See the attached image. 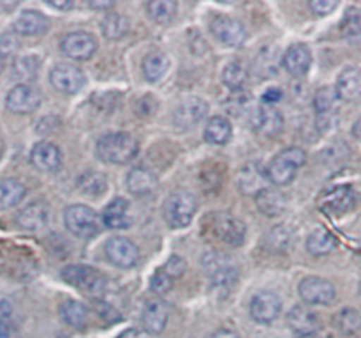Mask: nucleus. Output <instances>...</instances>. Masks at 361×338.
I'll use <instances>...</instances> for the list:
<instances>
[{"mask_svg": "<svg viewBox=\"0 0 361 338\" xmlns=\"http://www.w3.org/2000/svg\"><path fill=\"white\" fill-rule=\"evenodd\" d=\"M96 155L105 163L124 165V163H130L138 155V140L131 133H126V131L109 133L98 140Z\"/></svg>", "mask_w": 361, "mask_h": 338, "instance_id": "f257e3e1", "label": "nucleus"}, {"mask_svg": "<svg viewBox=\"0 0 361 338\" xmlns=\"http://www.w3.org/2000/svg\"><path fill=\"white\" fill-rule=\"evenodd\" d=\"M307 162V155L301 147H287L267 163L266 179L275 186H286L296 177L298 170Z\"/></svg>", "mask_w": 361, "mask_h": 338, "instance_id": "f03ea898", "label": "nucleus"}, {"mask_svg": "<svg viewBox=\"0 0 361 338\" xmlns=\"http://www.w3.org/2000/svg\"><path fill=\"white\" fill-rule=\"evenodd\" d=\"M195 212L197 198L188 190L172 191L163 204V218L170 229L188 227Z\"/></svg>", "mask_w": 361, "mask_h": 338, "instance_id": "7ed1b4c3", "label": "nucleus"}, {"mask_svg": "<svg viewBox=\"0 0 361 338\" xmlns=\"http://www.w3.org/2000/svg\"><path fill=\"white\" fill-rule=\"evenodd\" d=\"M206 227H209L211 234L224 245L241 246L245 243L246 225L231 212H211L206 218Z\"/></svg>", "mask_w": 361, "mask_h": 338, "instance_id": "20e7f679", "label": "nucleus"}, {"mask_svg": "<svg viewBox=\"0 0 361 338\" xmlns=\"http://www.w3.org/2000/svg\"><path fill=\"white\" fill-rule=\"evenodd\" d=\"M64 222L68 231L82 239H89L99 234L103 227L102 218L96 215L94 209L83 204L69 205L64 212Z\"/></svg>", "mask_w": 361, "mask_h": 338, "instance_id": "39448f33", "label": "nucleus"}, {"mask_svg": "<svg viewBox=\"0 0 361 338\" xmlns=\"http://www.w3.org/2000/svg\"><path fill=\"white\" fill-rule=\"evenodd\" d=\"M62 278L73 287L90 296H102L106 289V278L102 271L83 264H71L61 271Z\"/></svg>", "mask_w": 361, "mask_h": 338, "instance_id": "423d86ee", "label": "nucleus"}, {"mask_svg": "<svg viewBox=\"0 0 361 338\" xmlns=\"http://www.w3.org/2000/svg\"><path fill=\"white\" fill-rule=\"evenodd\" d=\"M300 291L301 299L307 305H319L326 306L331 305L336 299V289L331 282L324 280L321 277H307L300 282Z\"/></svg>", "mask_w": 361, "mask_h": 338, "instance_id": "0eeeda50", "label": "nucleus"}, {"mask_svg": "<svg viewBox=\"0 0 361 338\" xmlns=\"http://www.w3.org/2000/svg\"><path fill=\"white\" fill-rule=\"evenodd\" d=\"M61 50L73 61H89L98 50V41L94 40L92 34L75 30V32H69L62 37Z\"/></svg>", "mask_w": 361, "mask_h": 338, "instance_id": "6e6552de", "label": "nucleus"}, {"mask_svg": "<svg viewBox=\"0 0 361 338\" xmlns=\"http://www.w3.org/2000/svg\"><path fill=\"white\" fill-rule=\"evenodd\" d=\"M41 104V92L30 83H18V85L13 87L8 92L6 97V107L8 110H11L13 114H20V116H25V114H32L39 108Z\"/></svg>", "mask_w": 361, "mask_h": 338, "instance_id": "1a4fd4ad", "label": "nucleus"}, {"mask_svg": "<svg viewBox=\"0 0 361 338\" xmlns=\"http://www.w3.org/2000/svg\"><path fill=\"white\" fill-rule=\"evenodd\" d=\"M85 73L71 64H57L50 71V83L62 94H76L85 87Z\"/></svg>", "mask_w": 361, "mask_h": 338, "instance_id": "9d476101", "label": "nucleus"}, {"mask_svg": "<svg viewBox=\"0 0 361 338\" xmlns=\"http://www.w3.org/2000/svg\"><path fill=\"white\" fill-rule=\"evenodd\" d=\"M213 36L225 47H241L246 40V30L241 22L231 16H214L209 23Z\"/></svg>", "mask_w": 361, "mask_h": 338, "instance_id": "9b49d317", "label": "nucleus"}, {"mask_svg": "<svg viewBox=\"0 0 361 338\" xmlns=\"http://www.w3.org/2000/svg\"><path fill=\"white\" fill-rule=\"evenodd\" d=\"M105 252L110 262L117 267H123V270L133 267L135 264L138 262V257H140L138 246L135 245L131 239L121 238V236L110 238L109 241H106Z\"/></svg>", "mask_w": 361, "mask_h": 338, "instance_id": "f8f14e48", "label": "nucleus"}, {"mask_svg": "<svg viewBox=\"0 0 361 338\" xmlns=\"http://www.w3.org/2000/svg\"><path fill=\"white\" fill-rule=\"evenodd\" d=\"M207 103L197 96H190L180 101L177 108L173 110V124L177 128L188 130L199 124L207 114Z\"/></svg>", "mask_w": 361, "mask_h": 338, "instance_id": "ddd939ff", "label": "nucleus"}, {"mask_svg": "<svg viewBox=\"0 0 361 338\" xmlns=\"http://www.w3.org/2000/svg\"><path fill=\"white\" fill-rule=\"evenodd\" d=\"M282 312V301L275 292H259L250 303V315L259 324H271Z\"/></svg>", "mask_w": 361, "mask_h": 338, "instance_id": "4468645a", "label": "nucleus"}, {"mask_svg": "<svg viewBox=\"0 0 361 338\" xmlns=\"http://www.w3.org/2000/svg\"><path fill=\"white\" fill-rule=\"evenodd\" d=\"M356 204V193L350 186H336L326 191L319 200V205L324 212L331 216H340L350 211Z\"/></svg>", "mask_w": 361, "mask_h": 338, "instance_id": "2eb2a0df", "label": "nucleus"}, {"mask_svg": "<svg viewBox=\"0 0 361 338\" xmlns=\"http://www.w3.org/2000/svg\"><path fill=\"white\" fill-rule=\"evenodd\" d=\"M252 126L257 133L264 137H275L283 128V116L275 107L264 104V107L253 108Z\"/></svg>", "mask_w": 361, "mask_h": 338, "instance_id": "dca6fc26", "label": "nucleus"}, {"mask_svg": "<svg viewBox=\"0 0 361 338\" xmlns=\"http://www.w3.org/2000/svg\"><path fill=\"white\" fill-rule=\"evenodd\" d=\"M103 225L114 231L128 229L131 225V205L130 200L124 197H116L103 211Z\"/></svg>", "mask_w": 361, "mask_h": 338, "instance_id": "f3484780", "label": "nucleus"}, {"mask_svg": "<svg viewBox=\"0 0 361 338\" xmlns=\"http://www.w3.org/2000/svg\"><path fill=\"white\" fill-rule=\"evenodd\" d=\"M282 64L286 71L293 76L307 75L312 66V52L307 44L294 43L286 50L282 57Z\"/></svg>", "mask_w": 361, "mask_h": 338, "instance_id": "a211bd4d", "label": "nucleus"}, {"mask_svg": "<svg viewBox=\"0 0 361 338\" xmlns=\"http://www.w3.org/2000/svg\"><path fill=\"white\" fill-rule=\"evenodd\" d=\"M30 163L41 172H54L61 167V149L51 142H37L30 151Z\"/></svg>", "mask_w": 361, "mask_h": 338, "instance_id": "6ab92c4d", "label": "nucleus"}, {"mask_svg": "<svg viewBox=\"0 0 361 338\" xmlns=\"http://www.w3.org/2000/svg\"><path fill=\"white\" fill-rule=\"evenodd\" d=\"M287 324L296 334H310L319 330L321 320H319V315L312 308L296 305L287 313Z\"/></svg>", "mask_w": 361, "mask_h": 338, "instance_id": "aec40b11", "label": "nucleus"}, {"mask_svg": "<svg viewBox=\"0 0 361 338\" xmlns=\"http://www.w3.org/2000/svg\"><path fill=\"white\" fill-rule=\"evenodd\" d=\"M48 20L43 13L36 9H25L13 23V32L16 36H41L47 32Z\"/></svg>", "mask_w": 361, "mask_h": 338, "instance_id": "412c9836", "label": "nucleus"}, {"mask_svg": "<svg viewBox=\"0 0 361 338\" xmlns=\"http://www.w3.org/2000/svg\"><path fill=\"white\" fill-rule=\"evenodd\" d=\"M48 222V205L44 202L36 200V202H30L29 205L22 209L16 216V223H18L20 227L23 231H30V232H36L41 231V229L47 225Z\"/></svg>", "mask_w": 361, "mask_h": 338, "instance_id": "4be33fe9", "label": "nucleus"}, {"mask_svg": "<svg viewBox=\"0 0 361 338\" xmlns=\"http://www.w3.org/2000/svg\"><path fill=\"white\" fill-rule=\"evenodd\" d=\"M342 101H357L361 99V68H345L336 78L335 85Z\"/></svg>", "mask_w": 361, "mask_h": 338, "instance_id": "5701e85b", "label": "nucleus"}, {"mask_svg": "<svg viewBox=\"0 0 361 338\" xmlns=\"http://www.w3.org/2000/svg\"><path fill=\"white\" fill-rule=\"evenodd\" d=\"M255 205L262 215L276 218V216L283 215L287 209V198L282 191L275 190V188H264L255 195Z\"/></svg>", "mask_w": 361, "mask_h": 338, "instance_id": "b1692460", "label": "nucleus"}, {"mask_svg": "<svg viewBox=\"0 0 361 338\" xmlns=\"http://www.w3.org/2000/svg\"><path fill=\"white\" fill-rule=\"evenodd\" d=\"M158 176L147 167H133L126 176V186L135 195H149L158 188Z\"/></svg>", "mask_w": 361, "mask_h": 338, "instance_id": "393cba45", "label": "nucleus"}, {"mask_svg": "<svg viewBox=\"0 0 361 338\" xmlns=\"http://www.w3.org/2000/svg\"><path fill=\"white\" fill-rule=\"evenodd\" d=\"M169 322V310H166L165 303L158 301V299H152L147 305L144 306V312H142V326L147 333L151 334H159L166 327Z\"/></svg>", "mask_w": 361, "mask_h": 338, "instance_id": "a878e982", "label": "nucleus"}, {"mask_svg": "<svg viewBox=\"0 0 361 338\" xmlns=\"http://www.w3.org/2000/svg\"><path fill=\"white\" fill-rule=\"evenodd\" d=\"M204 267H206L207 274L211 277L213 285H216V287H227V285L234 284L235 277H238L232 264H228L227 259H221V257L216 255H206Z\"/></svg>", "mask_w": 361, "mask_h": 338, "instance_id": "bb28decb", "label": "nucleus"}, {"mask_svg": "<svg viewBox=\"0 0 361 338\" xmlns=\"http://www.w3.org/2000/svg\"><path fill=\"white\" fill-rule=\"evenodd\" d=\"M59 313H61V319L75 330H83L90 320L89 308L83 303L75 301V299H68V301L62 303Z\"/></svg>", "mask_w": 361, "mask_h": 338, "instance_id": "cd10ccee", "label": "nucleus"}, {"mask_svg": "<svg viewBox=\"0 0 361 338\" xmlns=\"http://www.w3.org/2000/svg\"><path fill=\"white\" fill-rule=\"evenodd\" d=\"M264 181H266V174H264V170H260L255 163L243 167L238 177L239 190L245 195H253V197H255L260 190L266 188V183H264Z\"/></svg>", "mask_w": 361, "mask_h": 338, "instance_id": "c85d7f7f", "label": "nucleus"}, {"mask_svg": "<svg viewBox=\"0 0 361 338\" xmlns=\"http://www.w3.org/2000/svg\"><path fill=\"white\" fill-rule=\"evenodd\" d=\"M27 188L15 177L0 179V209H11L25 198Z\"/></svg>", "mask_w": 361, "mask_h": 338, "instance_id": "c756f323", "label": "nucleus"}, {"mask_svg": "<svg viewBox=\"0 0 361 338\" xmlns=\"http://www.w3.org/2000/svg\"><path fill=\"white\" fill-rule=\"evenodd\" d=\"M169 71V57L163 52H151L142 61V73L147 82H158Z\"/></svg>", "mask_w": 361, "mask_h": 338, "instance_id": "7c9ffc66", "label": "nucleus"}, {"mask_svg": "<svg viewBox=\"0 0 361 338\" xmlns=\"http://www.w3.org/2000/svg\"><path fill=\"white\" fill-rule=\"evenodd\" d=\"M232 137V126L225 117L214 116L207 121L204 138L213 145H225Z\"/></svg>", "mask_w": 361, "mask_h": 338, "instance_id": "2f4dec72", "label": "nucleus"}, {"mask_svg": "<svg viewBox=\"0 0 361 338\" xmlns=\"http://www.w3.org/2000/svg\"><path fill=\"white\" fill-rule=\"evenodd\" d=\"M78 190L87 197H99L109 190V179L98 170H87L78 177Z\"/></svg>", "mask_w": 361, "mask_h": 338, "instance_id": "473e14b6", "label": "nucleus"}, {"mask_svg": "<svg viewBox=\"0 0 361 338\" xmlns=\"http://www.w3.org/2000/svg\"><path fill=\"white\" fill-rule=\"evenodd\" d=\"M340 96L336 92L335 87H322L315 92L314 96V108L317 111V117H333L335 116V110L338 108Z\"/></svg>", "mask_w": 361, "mask_h": 338, "instance_id": "72a5a7b5", "label": "nucleus"}, {"mask_svg": "<svg viewBox=\"0 0 361 338\" xmlns=\"http://www.w3.org/2000/svg\"><path fill=\"white\" fill-rule=\"evenodd\" d=\"M336 246V238L326 229H317L307 239V252L314 257L328 255Z\"/></svg>", "mask_w": 361, "mask_h": 338, "instance_id": "f704fd0d", "label": "nucleus"}, {"mask_svg": "<svg viewBox=\"0 0 361 338\" xmlns=\"http://www.w3.org/2000/svg\"><path fill=\"white\" fill-rule=\"evenodd\" d=\"M246 78H248V69L241 61H232L225 66L224 73H221V80H224L225 87L232 92H239L245 87Z\"/></svg>", "mask_w": 361, "mask_h": 338, "instance_id": "c9c22d12", "label": "nucleus"}, {"mask_svg": "<svg viewBox=\"0 0 361 338\" xmlns=\"http://www.w3.org/2000/svg\"><path fill=\"white\" fill-rule=\"evenodd\" d=\"M177 4L173 0H152V2H145V11H147L149 18L152 22L159 23V25H166L172 22L176 16Z\"/></svg>", "mask_w": 361, "mask_h": 338, "instance_id": "e433bc0d", "label": "nucleus"}, {"mask_svg": "<svg viewBox=\"0 0 361 338\" xmlns=\"http://www.w3.org/2000/svg\"><path fill=\"white\" fill-rule=\"evenodd\" d=\"M335 327L342 334H354L361 330V313L354 308H342L335 317Z\"/></svg>", "mask_w": 361, "mask_h": 338, "instance_id": "4c0bfd02", "label": "nucleus"}, {"mask_svg": "<svg viewBox=\"0 0 361 338\" xmlns=\"http://www.w3.org/2000/svg\"><path fill=\"white\" fill-rule=\"evenodd\" d=\"M102 30L106 40H121L130 30V20L121 15H109L102 22Z\"/></svg>", "mask_w": 361, "mask_h": 338, "instance_id": "58836bf2", "label": "nucleus"}, {"mask_svg": "<svg viewBox=\"0 0 361 338\" xmlns=\"http://www.w3.org/2000/svg\"><path fill=\"white\" fill-rule=\"evenodd\" d=\"M342 32L347 40L361 41V9H347L342 20Z\"/></svg>", "mask_w": 361, "mask_h": 338, "instance_id": "ea45409f", "label": "nucleus"}, {"mask_svg": "<svg viewBox=\"0 0 361 338\" xmlns=\"http://www.w3.org/2000/svg\"><path fill=\"white\" fill-rule=\"evenodd\" d=\"M37 68H39V61L36 57H22L15 62V76L22 82H29L36 78Z\"/></svg>", "mask_w": 361, "mask_h": 338, "instance_id": "a19ab883", "label": "nucleus"}, {"mask_svg": "<svg viewBox=\"0 0 361 338\" xmlns=\"http://www.w3.org/2000/svg\"><path fill=\"white\" fill-rule=\"evenodd\" d=\"M20 41L15 32H6L0 36V59L11 57L18 52Z\"/></svg>", "mask_w": 361, "mask_h": 338, "instance_id": "79ce46f5", "label": "nucleus"}, {"mask_svg": "<svg viewBox=\"0 0 361 338\" xmlns=\"http://www.w3.org/2000/svg\"><path fill=\"white\" fill-rule=\"evenodd\" d=\"M173 287V278L169 277L163 270L156 271V274L151 280V289L156 294H166V292L172 291Z\"/></svg>", "mask_w": 361, "mask_h": 338, "instance_id": "37998d69", "label": "nucleus"}, {"mask_svg": "<svg viewBox=\"0 0 361 338\" xmlns=\"http://www.w3.org/2000/svg\"><path fill=\"white\" fill-rule=\"evenodd\" d=\"M336 2H329V0H312V2H308V8L312 9V13L317 16H326L329 15V13H333V9L336 8Z\"/></svg>", "mask_w": 361, "mask_h": 338, "instance_id": "c03bdc74", "label": "nucleus"}, {"mask_svg": "<svg viewBox=\"0 0 361 338\" xmlns=\"http://www.w3.org/2000/svg\"><path fill=\"white\" fill-rule=\"evenodd\" d=\"M185 270H186V262L185 259H180V257H172V259L165 264V267H163V271L172 278L180 277V274L185 273Z\"/></svg>", "mask_w": 361, "mask_h": 338, "instance_id": "a18cd8bd", "label": "nucleus"}, {"mask_svg": "<svg viewBox=\"0 0 361 338\" xmlns=\"http://www.w3.org/2000/svg\"><path fill=\"white\" fill-rule=\"evenodd\" d=\"M282 99V90L276 89V87H271V89H266V92L262 94V101L266 104H273V103H279Z\"/></svg>", "mask_w": 361, "mask_h": 338, "instance_id": "49530a36", "label": "nucleus"}, {"mask_svg": "<svg viewBox=\"0 0 361 338\" xmlns=\"http://www.w3.org/2000/svg\"><path fill=\"white\" fill-rule=\"evenodd\" d=\"M13 315V305L9 301H0V320H6L8 322Z\"/></svg>", "mask_w": 361, "mask_h": 338, "instance_id": "de8ad7c7", "label": "nucleus"}, {"mask_svg": "<svg viewBox=\"0 0 361 338\" xmlns=\"http://www.w3.org/2000/svg\"><path fill=\"white\" fill-rule=\"evenodd\" d=\"M117 338H147V334H145L144 331L135 330V327H131V330L123 331V333H121Z\"/></svg>", "mask_w": 361, "mask_h": 338, "instance_id": "09e8293b", "label": "nucleus"}, {"mask_svg": "<svg viewBox=\"0 0 361 338\" xmlns=\"http://www.w3.org/2000/svg\"><path fill=\"white\" fill-rule=\"evenodd\" d=\"M89 8L106 9V11H110V9L114 8V2H99V0H96V2H89Z\"/></svg>", "mask_w": 361, "mask_h": 338, "instance_id": "8fccbe9b", "label": "nucleus"}, {"mask_svg": "<svg viewBox=\"0 0 361 338\" xmlns=\"http://www.w3.org/2000/svg\"><path fill=\"white\" fill-rule=\"evenodd\" d=\"M209 338H239L238 334L234 333V331H228V330H220L216 331V333L211 334Z\"/></svg>", "mask_w": 361, "mask_h": 338, "instance_id": "3c124183", "label": "nucleus"}, {"mask_svg": "<svg viewBox=\"0 0 361 338\" xmlns=\"http://www.w3.org/2000/svg\"><path fill=\"white\" fill-rule=\"evenodd\" d=\"M48 6L55 9H61V11H68L73 8V2H48Z\"/></svg>", "mask_w": 361, "mask_h": 338, "instance_id": "603ef678", "label": "nucleus"}, {"mask_svg": "<svg viewBox=\"0 0 361 338\" xmlns=\"http://www.w3.org/2000/svg\"><path fill=\"white\" fill-rule=\"evenodd\" d=\"M11 337V330H9V322L0 320V338H9Z\"/></svg>", "mask_w": 361, "mask_h": 338, "instance_id": "864d4df0", "label": "nucleus"}, {"mask_svg": "<svg viewBox=\"0 0 361 338\" xmlns=\"http://www.w3.org/2000/svg\"><path fill=\"white\" fill-rule=\"evenodd\" d=\"M353 135H354V138H357V140L361 142V117L356 121V123H354V126H353Z\"/></svg>", "mask_w": 361, "mask_h": 338, "instance_id": "5fc2aeb1", "label": "nucleus"}, {"mask_svg": "<svg viewBox=\"0 0 361 338\" xmlns=\"http://www.w3.org/2000/svg\"><path fill=\"white\" fill-rule=\"evenodd\" d=\"M298 338H319L315 333H310V334H298Z\"/></svg>", "mask_w": 361, "mask_h": 338, "instance_id": "6e6d98bb", "label": "nucleus"}, {"mask_svg": "<svg viewBox=\"0 0 361 338\" xmlns=\"http://www.w3.org/2000/svg\"><path fill=\"white\" fill-rule=\"evenodd\" d=\"M4 71V59H0V75Z\"/></svg>", "mask_w": 361, "mask_h": 338, "instance_id": "4d7b16f0", "label": "nucleus"}]
</instances>
